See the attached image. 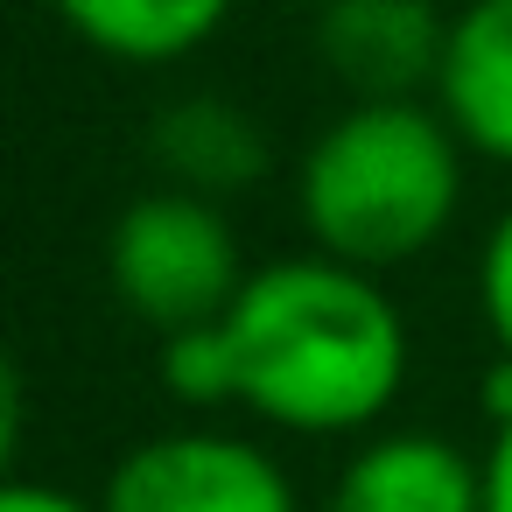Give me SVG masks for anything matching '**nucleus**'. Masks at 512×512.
<instances>
[{
  "label": "nucleus",
  "mask_w": 512,
  "mask_h": 512,
  "mask_svg": "<svg viewBox=\"0 0 512 512\" xmlns=\"http://www.w3.org/2000/svg\"><path fill=\"white\" fill-rule=\"evenodd\" d=\"M225 337L239 407L281 435H372L407 386V316L393 288L316 246L253 267Z\"/></svg>",
  "instance_id": "1"
},
{
  "label": "nucleus",
  "mask_w": 512,
  "mask_h": 512,
  "mask_svg": "<svg viewBox=\"0 0 512 512\" xmlns=\"http://www.w3.org/2000/svg\"><path fill=\"white\" fill-rule=\"evenodd\" d=\"M470 148L449 134L435 99L351 106L295 162V211L316 253L393 274L421 260L463 204Z\"/></svg>",
  "instance_id": "2"
},
{
  "label": "nucleus",
  "mask_w": 512,
  "mask_h": 512,
  "mask_svg": "<svg viewBox=\"0 0 512 512\" xmlns=\"http://www.w3.org/2000/svg\"><path fill=\"white\" fill-rule=\"evenodd\" d=\"M106 281L134 323H148L155 337H183V330L225 323L232 302L246 295L253 267L239 253L225 204L155 183L113 218Z\"/></svg>",
  "instance_id": "3"
},
{
  "label": "nucleus",
  "mask_w": 512,
  "mask_h": 512,
  "mask_svg": "<svg viewBox=\"0 0 512 512\" xmlns=\"http://www.w3.org/2000/svg\"><path fill=\"white\" fill-rule=\"evenodd\" d=\"M106 512H302L295 477L274 449L225 428H169L134 442L106 491Z\"/></svg>",
  "instance_id": "4"
},
{
  "label": "nucleus",
  "mask_w": 512,
  "mask_h": 512,
  "mask_svg": "<svg viewBox=\"0 0 512 512\" xmlns=\"http://www.w3.org/2000/svg\"><path fill=\"white\" fill-rule=\"evenodd\" d=\"M309 50L351 92V106H407L435 99L449 15L442 0H323Z\"/></svg>",
  "instance_id": "5"
},
{
  "label": "nucleus",
  "mask_w": 512,
  "mask_h": 512,
  "mask_svg": "<svg viewBox=\"0 0 512 512\" xmlns=\"http://www.w3.org/2000/svg\"><path fill=\"white\" fill-rule=\"evenodd\" d=\"M330 512H484V463L435 428H379L337 470Z\"/></svg>",
  "instance_id": "6"
},
{
  "label": "nucleus",
  "mask_w": 512,
  "mask_h": 512,
  "mask_svg": "<svg viewBox=\"0 0 512 512\" xmlns=\"http://www.w3.org/2000/svg\"><path fill=\"white\" fill-rule=\"evenodd\" d=\"M435 113L477 162L512 169V0H463V8H449Z\"/></svg>",
  "instance_id": "7"
},
{
  "label": "nucleus",
  "mask_w": 512,
  "mask_h": 512,
  "mask_svg": "<svg viewBox=\"0 0 512 512\" xmlns=\"http://www.w3.org/2000/svg\"><path fill=\"white\" fill-rule=\"evenodd\" d=\"M148 162L169 190H190V197H211V204H232L246 197L253 183H267L274 155H267V134L246 106L218 99V92H190V99H169L155 120H148Z\"/></svg>",
  "instance_id": "8"
},
{
  "label": "nucleus",
  "mask_w": 512,
  "mask_h": 512,
  "mask_svg": "<svg viewBox=\"0 0 512 512\" xmlns=\"http://www.w3.org/2000/svg\"><path fill=\"white\" fill-rule=\"evenodd\" d=\"M50 8L85 50L134 71H169L232 22L239 0H50Z\"/></svg>",
  "instance_id": "9"
},
{
  "label": "nucleus",
  "mask_w": 512,
  "mask_h": 512,
  "mask_svg": "<svg viewBox=\"0 0 512 512\" xmlns=\"http://www.w3.org/2000/svg\"><path fill=\"white\" fill-rule=\"evenodd\" d=\"M169 400L211 414V407H239V365H232V337L225 323H204V330H183V337H162V358H155Z\"/></svg>",
  "instance_id": "10"
},
{
  "label": "nucleus",
  "mask_w": 512,
  "mask_h": 512,
  "mask_svg": "<svg viewBox=\"0 0 512 512\" xmlns=\"http://www.w3.org/2000/svg\"><path fill=\"white\" fill-rule=\"evenodd\" d=\"M477 316H484L491 351L512 365V204L491 218V232L477 246Z\"/></svg>",
  "instance_id": "11"
},
{
  "label": "nucleus",
  "mask_w": 512,
  "mask_h": 512,
  "mask_svg": "<svg viewBox=\"0 0 512 512\" xmlns=\"http://www.w3.org/2000/svg\"><path fill=\"white\" fill-rule=\"evenodd\" d=\"M0 512H106L99 498L71 491V484H43V477H8L0 484Z\"/></svg>",
  "instance_id": "12"
},
{
  "label": "nucleus",
  "mask_w": 512,
  "mask_h": 512,
  "mask_svg": "<svg viewBox=\"0 0 512 512\" xmlns=\"http://www.w3.org/2000/svg\"><path fill=\"white\" fill-rule=\"evenodd\" d=\"M477 463H484V512H512V421H491Z\"/></svg>",
  "instance_id": "13"
},
{
  "label": "nucleus",
  "mask_w": 512,
  "mask_h": 512,
  "mask_svg": "<svg viewBox=\"0 0 512 512\" xmlns=\"http://www.w3.org/2000/svg\"><path fill=\"white\" fill-rule=\"evenodd\" d=\"M442 8H449V0H442ZM456 8H463V0H456Z\"/></svg>",
  "instance_id": "14"
}]
</instances>
